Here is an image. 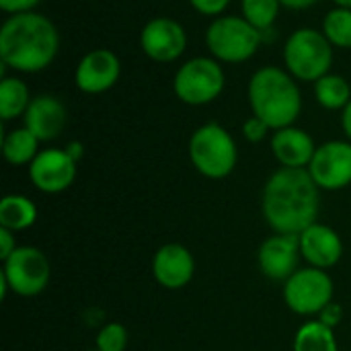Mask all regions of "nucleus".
<instances>
[{
  "label": "nucleus",
  "instance_id": "b1692460",
  "mask_svg": "<svg viewBox=\"0 0 351 351\" xmlns=\"http://www.w3.org/2000/svg\"><path fill=\"white\" fill-rule=\"evenodd\" d=\"M323 35L329 39L333 47L339 49H351V10L350 8H331L321 27Z\"/></svg>",
  "mask_w": 351,
  "mask_h": 351
},
{
  "label": "nucleus",
  "instance_id": "423d86ee",
  "mask_svg": "<svg viewBox=\"0 0 351 351\" xmlns=\"http://www.w3.org/2000/svg\"><path fill=\"white\" fill-rule=\"evenodd\" d=\"M333 45L323 35V31L313 27H300L288 35L284 43V64L286 70L298 82H317L331 72L333 66Z\"/></svg>",
  "mask_w": 351,
  "mask_h": 351
},
{
  "label": "nucleus",
  "instance_id": "ddd939ff",
  "mask_svg": "<svg viewBox=\"0 0 351 351\" xmlns=\"http://www.w3.org/2000/svg\"><path fill=\"white\" fill-rule=\"evenodd\" d=\"M76 165L64 148H45L29 165V179L41 193H62L74 183Z\"/></svg>",
  "mask_w": 351,
  "mask_h": 351
},
{
  "label": "nucleus",
  "instance_id": "4468645a",
  "mask_svg": "<svg viewBox=\"0 0 351 351\" xmlns=\"http://www.w3.org/2000/svg\"><path fill=\"white\" fill-rule=\"evenodd\" d=\"M302 253L298 234H274L257 251V263L265 278L274 282H286L290 280L300 267Z\"/></svg>",
  "mask_w": 351,
  "mask_h": 351
},
{
  "label": "nucleus",
  "instance_id": "c9c22d12",
  "mask_svg": "<svg viewBox=\"0 0 351 351\" xmlns=\"http://www.w3.org/2000/svg\"><path fill=\"white\" fill-rule=\"evenodd\" d=\"M86 351H99V350H86Z\"/></svg>",
  "mask_w": 351,
  "mask_h": 351
},
{
  "label": "nucleus",
  "instance_id": "1a4fd4ad",
  "mask_svg": "<svg viewBox=\"0 0 351 351\" xmlns=\"http://www.w3.org/2000/svg\"><path fill=\"white\" fill-rule=\"evenodd\" d=\"M333 280L325 269L304 267L284 282V300L288 308L300 317L321 315L333 302Z\"/></svg>",
  "mask_w": 351,
  "mask_h": 351
},
{
  "label": "nucleus",
  "instance_id": "9b49d317",
  "mask_svg": "<svg viewBox=\"0 0 351 351\" xmlns=\"http://www.w3.org/2000/svg\"><path fill=\"white\" fill-rule=\"evenodd\" d=\"M308 173L325 191H339L351 185L350 140H329L317 146V152L308 165Z\"/></svg>",
  "mask_w": 351,
  "mask_h": 351
},
{
  "label": "nucleus",
  "instance_id": "9d476101",
  "mask_svg": "<svg viewBox=\"0 0 351 351\" xmlns=\"http://www.w3.org/2000/svg\"><path fill=\"white\" fill-rule=\"evenodd\" d=\"M140 47L152 62H177L187 49V31L179 21L171 16L150 19L140 31Z\"/></svg>",
  "mask_w": 351,
  "mask_h": 351
},
{
  "label": "nucleus",
  "instance_id": "4be33fe9",
  "mask_svg": "<svg viewBox=\"0 0 351 351\" xmlns=\"http://www.w3.org/2000/svg\"><path fill=\"white\" fill-rule=\"evenodd\" d=\"M315 99L323 109L343 111V107L351 101L350 82L341 74H325L315 82Z\"/></svg>",
  "mask_w": 351,
  "mask_h": 351
},
{
  "label": "nucleus",
  "instance_id": "6ab92c4d",
  "mask_svg": "<svg viewBox=\"0 0 351 351\" xmlns=\"http://www.w3.org/2000/svg\"><path fill=\"white\" fill-rule=\"evenodd\" d=\"M37 222V206L19 193L4 195L0 202V228L21 232Z\"/></svg>",
  "mask_w": 351,
  "mask_h": 351
},
{
  "label": "nucleus",
  "instance_id": "2eb2a0df",
  "mask_svg": "<svg viewBox=\"0 0 351 351\" xmlns=\"http://www.w3.org/2000/svg\"><path fill=\"white\" fill-rule=\"evenodd\" d=\"M152 274L165 290H181L195 276V259L191 251L179 243L162 245L152 259Z\"/></svg>",
  "mask_w": 351,
  "mask_h": 351
},
{
  "label": "nucleus",
  "instance_id": "f704fd0d",
  "mask_svg": "<svg viewBox=\"0 0 351 351\" xmlns=\"http://www.w3.org/2000/svg\"><path fill=\"white\" fill-rule=\"evenodd\" d=\"M333 4L339 8H350L351 10V0H333Z\"/></svg>",
  "mask_w": 351,
  "mask_h": 351
},
{
  "label": "nucleus",
  "instance_id": "2f4dec72",
  "mask_svg": "<svg viewBox=\"0 0 351 351\" xmlns=\"http://www.w3.org/2000/svg\"><path fill=\"white\" fill-rule=\"evenodd\" d=\"M280 2L284 8H290V10H304V8L319 4L321 0H280Z\"/></svg>",
  "mask_w": 351,
  "mask_h": 351
},
{
  "label": "nucleus",
  "instance_id": "f257e3e1",
  "mask_svg": "<svg viewBox=\"0 0 351 351\" xmlns=\"http://www.w3.org/2000/svg\"><path fill=\"white\" fill-rule=\"evenodd\" d=\"M261 210L276 234H300L319 218L321 187L308 169L280 167L263 187Z\"/></svg>",
  "mask_w": 351,
  "mask_h": 351
},
{
  "label": "nucleus",
  "instance_id": "c85d7f7f",
  "mask_svg": "<svg viewBox=\"0 0 351 351\" xmlns=\"http://www.w3.org/2000/svg\"><path fill=\"white\" fill-rule=\"evenodd\" d=\"M341 319H343V308H341V304H337V302H329V304L321 311V315H319V321L325 323V325L331 327V329H335V327L341 323Z\"/></svg>",
  "mask_w": 351,
  "mask_h": 351
},
{
  "label": "nucleus",
  "instance_id": "0eeeda50",
  "mask_svg": "<svg viewBox=\"0 0 351 351\" xmlns=\"http://www.w3.org/2000/svg\"><path fill=\"white\" fill-rule=\"evenodd\" d=\"M226 86L222 64L212 56H197L183 62L173 76L175 97L191 107L216 101Z\"/></svg>",
  "mask_w": 351,
  "mask_h": 351
},
{
  "label": "nucleus",
  "instance_id": "f3484780",
  "mask_svg": "<svg viewBox=\"0 0 351 351\" xmlns=\"http://www.w3.org/2000/svg\"><path fill=\"white\" fill-rule=\"evenodd\" d=\"M300 253L308 261L311 267L329 269L337 265L343 257V241L341 237L327 224L315 222L304 232L298 234Z\"/></svg>",
  "mask_w": 351,
  "mask_h": 351
},
{
  "label": "nucleus",
  "instance_id": "dca6fc26",
  "mask_svg": "<svg viewBox=\"0 0 351 351\" xmlns=\"http://www.w3.org/2000/svg\"><path fill=\"white\" fill-rule=\"evenodd\" d=\"M25 128L35 134L39 142H51L62 136L68 123L66 105L53 95H37L31 99L25 115Z\"/></svg>",
  "mask_w": 351,
  "mask_h": 351
},
{
  "label": "nucleus",
  "instance_id": "cd10ccee",
  "mask_svg": "<svg viewBox=\"0 0 351 351\" xmlns=\"http://www.w3.org/2000/svg\"><path fill=\"white\" fill-rule=\"evenodd\" d=\"M230 2L232 0H189L193 10H197L204 16H212V19L222 16L226 12V8L230 6Z\"/></svg>",
  "mask_w": 351,
  "mask_h": 351
},
{
  "label": "nucleus",
  "instance_id": "a211bd4d",
  "mask_svg": "<svg viewBox=\"0 0 351 351\" xmlns=\"http://www.w3.org/2000/svg\"><path fill=\"white\" fill-rule=\"evenodd\" d=\"M269 148L280 167L286 169H308L317 152L315 138L306 130H300L296 125L276 130L269 140Z\"/></svg>",
  "mask_w": 351,
  "mask_h": 351
},
{
  "label": "nucleus",
  "instance_id": "a878e982",
  "mask_svg": "<svg viewBox=\"0 0 351 351\" xmlns=\"http://www.w3.org/2000/svg\"><path fill=\"white\" fill-rule=\"evenodd\" d=\"M130 343V333L121 323H107L97 333V350L99 351H125Z\"/></svg>",
  "mask_w": 351,
  "mask_h": 351
},
{
  "label": "nucleus",
  "instance_id": "72a5a7b5",
  "mask_svg": "<svg viewBox=\"0 0 351 351\" xmlns=\"http://www.w3.org/2000/svg\"><path fill=\"white\" fill-rule=\"evenodd\" d=\"M341 128H343L346 138L351 142V101L343 107V111H341Z\"/></svg>",
  "mask_w": 351,
  "mask_h": 351
},
{
  "label": "nucleus",
  "instance_id": "7c9ffc66",
  "mask_svg": "<svg viewBox=\"0 0 351 351\" xmlns=\"http://www.w3.org/2000/svg\"><path fill=\"white\" fill-rule=\"evenodd\" d=\"M16 251V241H14V232L0 228V259L6 261L12 253Z\"/></svg>",
  "mask_w": 351,
  "mask_h": 351
},
{
  "label": "nucleus",
  "instance_id": "7ed1b4c3",
  "mask_svg": "<svg viewBox=\"0 0 351 351\" xmlns=\"http://www.w3.org/2000/svg\"><path fill=\"white\" fill-rule=\"evenodd\" d=\"M247 99L255 117L265 121L269 130L294 125L302 113V93L298 80L278 66H263L253 72Z\"/></svg>",
  "mask_w": 351,
  "mask_h": 351
},
{
  "label": "nucleus",
  "instance_id": "f03ea898",
  "mask_svg": "<svg viewBox=\"0 0 351 351\" xmlns=\"http://www.w3.org/2000/svg\"><path fill=\"white\" fill-rule=\"evenodd\" d=\"M58 27L35 10L10 14L0 27V62L21 74L45 70L58 56Z\"/></svg>",
  "mask_w": 351,
  "mask_h": 351
},
{
  "label": "nucleus",
  "instance_id": "473e14b6",
  "mask_svg": "<svg viewBox=\"0 0 351 351\" xmlns=\"http://www.w3.org/2000/svg\"><path fill=\"white\" fill-rule=\"evenodd\" d=\"M64 150H66V152L76 160V162H78V160H82V156H84V146H82V142H78V140L68 142Z\"/></svg>",
  "mask_w": 351,
  "mask_h": 351
},
{
  "label": "nucleus",
  "instance_id": "5701e85b",
  "mask_svg": "<svg viewBox=\"0 0 351 351\" xmlns=\"http://www.w3.org/2000/svg\"><path fill=\"white\" fill-rule=\"evenodd\" d=\"M294 351H337L335 333L319 319L308 321L296 331Z\"/></svg>",
  "mask_w": 351,
  "mask_h": 351
},
{
  "label": "nucleus",
  "instance_id": "c756f323",
  "mask_svg": "<svg viewBox=\"0 0 351 351\" xmlns=\"http://www.w3.org/2000/svg\"><path fill=\"white\" fill-rule=\"evenodd\" d=\"M41 0H0V8L10 16V14H19V12H29L35 10V6Z\"/></svg>",
  "mask_w": 351,
  "mask_h": 351
},
{
  "label": "nucleus",
  "instance_id": "6e6552de",
  "mask_svg": "<svg viewBox=\"0 0 351 351\" xmlns=\"http://www.w3.org/2000/svg\"><path fill=\"white\" fill-rule=\"evenodd\" d=\"M2 276L16 296L31 298L41 294L51 278V267L47 255L37 247H16V251L2 261Z\"/></svg>",
  "mask_w": 351,
  "mask_h": 351
},
{
  "label": "nucleus",
  "instance_id": "bb28decb",
  "mask_svg": "<svg viewBox=\"0 0 351 351\" xmlns=\"http://www.w3.org/2000/svg\"><path fill=\"white\" fill-rule=\"evenodd\" d=\"M267 132H269V125L265 121H261L259 117L251 115L245 123H243V136L247 142L251 144H259L267 138Z\"/></svg>",
  "mask_w": 351,
  "mask_h": 351
},
{
  "label": "nucleus",
  "instance_id": "20e7f679",
  "mask_svg": "<svg viewBox=\"0 0 351 351\" xmlns=\"http://www.w3.org/2000/svg\"><path fill=\"white\" fill-rule=\"evenodd\" d=\"M187 152L193 169L206 179L214 181L226 179L239 162V148L234 138L224 125L216 121L204 123L191 134Z\"/></svg>",
  "mask_w": 351,
  "mask_h": 351
},
{
  "label": "nucleus",
  "instance_id": "aec40b11",
  "mask_svg": "<svg viewBox=\"0 0 351 351\" xmlns=\"http://www.w3.org/2000/svg\"><path fill=\"white\" fill-rule=\"evenodd\" d=\"M39 152V140L25 125L10 130L2 136V154L12 167H29Z\"/></svg>",
  "mask_w": 351,
  "mask_h": 351
},
{
  "label": "nucleus",
  "instance_id": "39448f33",
  "mask_svg": "<svg viewBox=\"0 0 351 351\" xmlns=\"http://www.w3.org/2000/svg\"><path fill=\"white\" fill-rule=\"evenodd\" d=\"M263 41V33L257 31L243 14L216 16L206 29V47L220 64H243L251 60Z\"/></svg>",
  "mask_w": 351,
  "mask_h": 351
},
{
  "label": "nucleus",
  "instance_id": "412c9836",
  "mask_svg": "<svg viewBox=\"0 0 351 351\" xmlns=\"http://www.w3.org/2000/svg\"><path fill=\"white\" fill-rule=\"evenodd\" d=\"M31 99L33 97L25 80H21L19 76H4L0 80V119L12 121L16 117H23Z\"/></svg>",
  "mask_w": 351,
  "mask_h": 351
},
{
  "label": "nucleus",
  "instance_id": "f8f14e48",
  "mask_svg": "<svg viewBox=\"0 0 351 351\" xmlns=\"http://www.w3.org/2000/svg\"><path fill=\"white\" fill-rule=\"evenodd\" d=\"M121 76V60L109 47L90 49L80 58L74 70V84L80 93L101 95L117 84Z\"/></svg>",
  "mask_w": 351,
  "mask_h": 351
},
{
  "label": "nucleus",
  "instance_id": "393cba45",
  "mask_svg": "<svg viewBox=\"0 0 351 351\" xmlns=\"http://www.w3.org/2000/svg\"><path fill=\"white\" fill-rule=\"evenodd\" d=\"M280 0H241V14L263 35L271 31L280 16Z\"/></svg>",
  "mask_w": 351,
  "mask_h": 351
}]
</instances>
